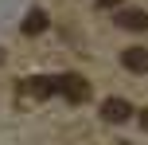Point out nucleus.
I'll use <instances>...</instances> for the list:
<instances>
[{"mask_svg":"<svg viewBox=\"0 0 148 145\" xmlns=\"http://www.w3.org/2000/svg\"><path fill=\"white\" fill-rule=\"evenodd\" d=\"M117 24L129 31H148V12H140V8H125V12H117Z\"/></svg>","mask_w":148,"mask_h":145,"instance_id":"obj_3","label":"nucleus"},{"mask_svg":"<svg viewBox=\"0 0 148 145\" xmlns=\"http://www.w3.org/2000/svg\"><path fill=\"white\" fill-rule=\"evenodd\" d=\"M140 126H144V133H148V110H140Z\"/></svg>","mask_w":148,"mask_h":145,"instance_id":"obj_7","label":"nucleus"},{"mask_svg":"<svg viewBox=\"0 0 148 145\" xmlns=\"http://www.w3.org/2000/svg\"><path fill=\"white\" fill-rule=\"evenodd\" d=\"M23 94H35V98H47V94H59V78H27L23 83Z\"/></svg>","mask_w":148,"mask_h":145,"instance_id":"obj_4","label":"nucleus"},{"mask_svg":"<svg viewBox=\"0 0 148 145\" xmlns=\"http://www.w3.org/2000/svg\"><path fill=\"white\" fill-rule=\"evenodd\" d=\"M97 4H101V8H113V4H121V0H97Z\"/></svg>","mask_w":148,"mask_h":145,"instance_id":"obj_8","label":"nucleus"},{"mask_svg":"<svg viewBox=\"0 0 148 145\" xmlns=\"http://www.w3.org/2000/svg\"><path fill=\"white\" fill-rule=\"evenodd\" d=\"M121 63H125L129 71H136V75H148V51H144V47H125Z\"/></svg>","mask_w":148,"mask_h":145,"instance_id":"obj_5","label":"nucleus"},{"mask_svg":"<svg viewBox=\"0 0 148 145\" xmlns=\"http://www.w3.org/2000/svg\"><path fill=\"white\" fill-rule=\"evenodd\" d=\"M0 63H4V51H0Z\"/></svg>","mask_w":148,"mask_h":145,"instance_id":"obj_9","label":"nucleus"},{"mask_svg":"<svg viewBox=\"0 0 148 145\" xmlns=\"http://www.w3.org/2000/svg\"><path fill=\"white\" fill-rule=\"evenodd\" d=\"M59 94L66 102H86V94H90V83L82 75H59Z\"/></svg>","mask_w":148,"mask_h":145,"instance_id":"obj_1","label":"nucleus"},{"mask_svg":"<svg viewBox=\"0 0 148 145\" xmlns=\"http://www.w3.org/2000/svg\"><path fill=\"white\" fill-rule=\"evenodd\" d=\"M101 118H105V122H113V126H121V122L133 118V106H129L125 98H105V102H101Z\"/></svg>","mask_w":148,"mask_h":145,"instance_id":"obj_2","label":"nucleus"},{"mask_svg":"<svg viewBox=\"0 0 148 145\" xmlns=\"http://www.w3.org/2000/svg\"><path fill=\"white\" fill-rule=\"evenodd\" d=\"M43 28H47V12H43V8H31L27 20H23V31H27V35H35V31H43Z\"/></svg>","mask_w":148,"mask_h":145,"instance_id":"obj_6","label":"nucleus"}]
</instances>
